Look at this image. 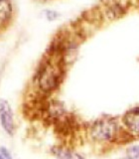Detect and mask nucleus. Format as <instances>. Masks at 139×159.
Segmentation results:
<instances>
[{"mask_svg": "<svg viewBox=\"0 0 139 159\" xmlns=\"http://www.w3.org/2000/svg\"><path fill=\"white\" fill-rule=\"evenodd\" d=\"M122 159H139V145L129 147L126 157Z\"/></svg>", "mask_w": 139, "mask_h": 159, "instance_id": "6", "label": "nucleus"}, {"mask_svg": "<svg viewBox=\"0 0 139 159\" xmlns=\"http://www.w3.org/2000/svg\"><path fill=\"white\" fill-rule=\"evenodd\" d=\"M118 131L117 123L112 117H101L92 124L91 133L97 141H111Z\"/></svg>", "mask_w": 139, "mask_h": 159, "instance_id": "2", "label": "nucleus"}, {"mask_svg": "<svg viewBox=\"0 0 139 159\" xmlns=\"http://www.w3.org/2000/svg\"><path fill=\"white\" fill-rule=\"evenodd\" d=\"M123 123L133 134H139V107H133L123 116Z\"/></svg>", "mask_w": 139, "mask_h": 159, "instance_id": "4", "label": "nucleus"}, {"mask_svg": "<svg viewBox=\"0 0 139 159\" xmlns=\"http://www.w3.org/2000/svg\"><path fill=\"white\" fill-rule=\"evenodd\" d=\"M0 122L3 129L9 135H13L15 131V121L12 108L5 99L0 101Z\"/></svg>", "mask_w": 139, "mask_h": 159, "instance_id": "3", "label": "nucleus"}, {"mask_svg": "<svg viewBox=\"0 0 139 159\" xmlns=\"http://www.w3.org/2000/svg\"><path fill=\"white\" fill-rule=\"evenodd\" d=\"M63 71L59 65L45 64L37 74V83L43 92L49 93L55 89L61 82Z\"/></svg>", "mask_w": 139, "mask_h": 159, "instance_id": "1", "label": "nucleus"}, {"mask_svg": "<svg viewBox=\"0 0 139 159\" xmlns=\"http://www.w3.org/2000/svg\"><path fill=\"white\" fill-rule=\"evenodd\" d=\"M57 159H84L78 153L69 149H59L56 152Z\"/></svg>", "mask_w": 139, "mask_h": 159, "instance_id": "5", "label": "nucleus"}, {"mask_svg": "<svg viewBox=\"0 0 139 159\" xmlns=\"http://www.w3.org/2000/svg\"><path fill=\"white\" fill-rule=\"evenodd\" d=\"M0 159H11L10 153L5 148H0Z\"/></svg>", "mask_w": 139, "mask_h": 159, "instance_id": "7", "label": "nucleus"}]
</instances>
